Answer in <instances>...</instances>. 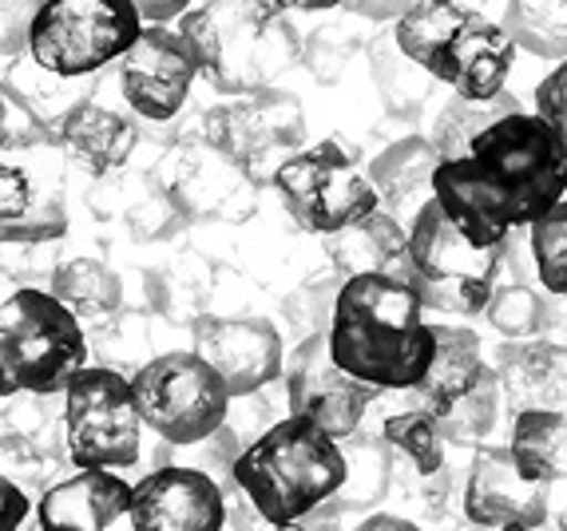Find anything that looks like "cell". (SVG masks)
Instances as JSON below:
<instances>
[{
  "mask_svg": "<svg viewBox=\"0 0 567 531\" xmlns=\"http://www.w3.org/2000/svg\"><path fill=\"white\" fill-rule=\"evenodd\" d=\"M433 195L464 230L508 242L567 199V147L539 115L516 112L476 135L461 159H441Z\"/></svg>",
  "mask_w": 567,
  "mask_h": 531,
  "instance_id": "6da1fadb",
  "label": "cell"
},
{
  "mask_svg": "<svg viewBox=\"0 0 567 531\" xmlns=\"http://www.w3.org/2000/svg\"><path fill=\"white\" fill-rule=\"evenodd\" d=\"M330 353L358 381L385 389H413L433 365L436 337L425 322V302L409 278H346L330 317Z\"/></svg>",
  "mask_w": 567,
  "mask_h": 531,
  "instance_id": "7a4b0ae2",
  "label": "cell"
},
{
  "mask_svg": "<svg viewBox=\"0 0 567 531\" xmlns=\"http://www.w3.org/2000/svg\"><path fill=\"white\" fill-rule=\"evenodd\" d=\"M179 32L218 95L270 87L302 60V37L278 0H210L183 12Z\"/></svg>",
  "mask_w": 567,
  "mask_h": 531,
  "instance_id": "3957f363",
  "label": "cell"
},
{
  "mask_svg": "<svg viewBox=\"0 0 567 531\" xmlns=\"http://www.w3.org/2000/svg\"><path fill=\"white\" fill-rule=\"evenodd\" d=\"M230 476L266 523H298L346 485V452L326 428L290 413L238 452Z\"/></svg>",
  "mask_w": 567,
  "mask_h": 531,
  "instance_id": "277c9868",
  "label": "cell"
},
{
  "mask_svg": "<svg viewBox=\"0 0 567 531\" xmlns=\"http://www.w3.org/2000/svg\"><path fill=\"white\" fill-rule=\"evenodd\" d=\"M393 40L436 84L464 100L501 95L520 52L504 24L456 0H413L405 17L393 20Z\"/></svg>",
  "mask_w": 567,
  "mask_h": 531,
  "instance_id": "5b68a950",
  "label": "cell"
},
{
  "mask_svg": "<svg viewBox=\"0 0 567 531\" xmlns=\"http://www.w3.org/2000/svg\"><path fill=\"white\" fill-rule=\"evenodd\" d=\"M87 365V330L52 290H17L0 302V400L52 397Z\"/></svg>",
  "mask_w": 567,
  "mask_h": 531,
  "instance_id": "8992f818",
  "label": "cell"
},
{
  "mask_svg": "<svg viewBox=\"0 0 567 531\" xmlns=\"http://www.w3.org/2000/svg\"><path fill=\"white\" fill-rule=\"evenodd\" d=\"M504 250L508 242H488L464 230L436 202V195H429L409 219V262L425 310L456 313V317L484 313L504 266Z\"/></svg>",
  "mask_w": 567,
  "mask_h": 531,
  "instance_id": "52a82bcc",
  "label": "cell"
},
{
  "mask_svg": "<svg viewBox=\"0 0 567 531\" xmlns=\"http://www.w3.org/2000/svg\"><path fill=\"white\" fill-rule=\"evenodd\" d=\"M68 155L44 127H0V242L44 247L68 235Z\"/></svg>",
  "mask_w": 567,
  "mask_h": 531,
  "instance_id": "ba28073f",
  "label": "cell"
},
{
  "mask_svg": "<svg viewBox=\"0 0 567 531\" xmlns=\"http://www.w3.org/2000/svg\"><path fill=\"white\" fill-rule=\"evenodd\" d=\"M275 190L286 215L310 235H338L341 227L365 219L381 207V195L369 179V163L358 159L350 143L322 139L302 147L275 171Z\"/></svg>",
  "mask_w": 567,
  "mask_h": 531,
  "instance_id": "9c48e42d",
  "label": "cell"
},
{
  "mask_svg": "<svg viewBox=\"0 0 567 531\" xmlns=\"http://www.w3.org/2000/svg\"><path fill=\"white\" fill-rule=\"evenodd\" d=\"M132 393L143 425L179 448L215 437L230 413L227 385L195 350H175L143 361L132 373Z\"/></svg>",
  "mask_w": 567,
  "mask_h": 531,
  "instance_id": "30bf717a",
  "label": "cell"
},
{
  "mask_svg": "<svg viewBox=\"0 0 567 531\" xmlns=\"http://www.w3.org/2000/svg\"><path fill=\"white\" fill-rule=\"evenodd\" d=\"M143 24L132 0H44L32 24L29 52L60 76L87 80L120 64Z\"/></svg>",
  "mask_w": 567,
  "mask_h": 531,
  "instance_id": "8fae6325",
  "label": "cell"
},
{
  "mask_svg": "<svg viewBox=\"0 0 567 531\" xmlns=\"http://www.w3.org/2000/svg\"><path fill=\"white\" fill-rule=\"evenodd\" d=\"M143 428L132 377L112 365H84L64 389V448L76 468H132Z\"/></svg>",
  "mask_w": 567,
  "mask_h": 531,
  "instance_id": "7c38bea8",
  "label": "cell"
},
{
  "mask_svg": "<svg viewBox=\"0 0 567 531\" xmlns=\"http://www.w3.org/2000/svg\"><path fill=\"white\" fill-rule=\"evenodd\" d=\"M203 139L230 152L258 183H270L275 171L306 143V107L293 92L258 87L230 95V104L203 112Z\"/></svg>",
  "mask_w": 567,
  "mask_h": 531,
  "instance_id": "4fadbf2b",
  "label": "cell"
},
{
  "mask_svg": "<svg viewBox=\"0 0 567 531\" xmlns=\"http://www.w3.org/2000/svg\"><path fill=\"white\" fill-rule=\"evenodd\" d=\"M163 183L187 222H246L258 210L262 183L210 139H187L163 163Z\"/></svg>",
  "mask_w": 567,
  "mask_h": 531,
  "instance_id": "5bb4252c",
  "label": "cell"
},
{
  "mask_svg": "<svg viewBox=\"0 0 567 531\" xmlns=\"http://www.w3.org/2000/svg\"><path fill=\"white\" fill-rule=\"evenodd\" d=\"M286 400L290 413L310 417L318 428H326L333 440H346L358 433L361 417L369 413V405L378 400V385L358 381L353 373H346L333 361L330 337L326 333H310L302 337V345L293 350V357L286 361Z\"/></svg>",
  "mask_w": 567,
  "mask_h": 531,
  "instance_id": "9a60e30c",
  "label": "cell"
},
{
  "mask_svg": "<svg viewBox=\"0 0 567 531\" xmlns=\"http://www.w3.org/2000/svg\"><path fill=\"white\" fill-rule=\"evenodd\" d=\"M195 80H199V64L190 44L179 29H163V24H143L140 40L123 52L115 72L127 107L152 124H167L183 112Z\"/></svg>",
  "mask_w": 567,
  "mask_h": 531,
  "instance_id": "2e32d148",
  "label": "cell"
},
{
  "mask_svg": "<svg viewBox=\"0 0 567 531\" xmlns=\"http://www.w3.org/2000/svg\"><path fill=\"white\" fill-rule=\"evenodd\" d=\"M195 353L218 373L230 400L262 393L286 369L282 333L266 317H195Z\"/></svg>",
  "mask_w": 567,
  "mask_h": 531,
  "instance_id": "e0dca14e",
  "label": "cell"
},
{
  "mask_svg": "<svg viewBox=\"0 0 567 531\" xmlns=\"http://www.w3.org/2000/svg\"><path fill=\"white\" fill-rule=\"evenodd\" d=\"M135 531H223L227 496L203 468L167 465L155 468L132 488Z\"/></svg>",
  "mask_w": 567,
  "mask_h": 531,
  "instance_id": "ac0fdd59",
  "label": "cell"
},
{
  "mask_svg": "<svg viewBox=\"0 0 567 531\" xmlns=\"http://www.w3.org/2000/svg\"><path fill=\"white\" fill-rule=\"evenodd\" d=\"M548 500V485L524 480L508 448H476L461 492V512L473 528H539Z\"/></svg>",
  "mask_w": 567,
  "mask_h": 531,
  "instance_id": "d6986e66",
  "label": "cell"
},
{
  "mask_svg": "<svg viewBox=\"0 0 567 531\" xmlns=\"http://www.w3.org/2000/svg\"><path fill=\"white\" fill-rule=\"evenodd\" d=\"M132 488L115 468H80L37 496L40 531H135Z\"/></svg>",
  "mask_w": 567,
  "mask_h": 531,
  "instance_id": "ffe728a7",
  "label": "cell"
},
{
  "mask_svg": "<svg viewBox=\"0 0 567 531\" xmlns=\"http://www.w3.org/2000/svg\"><path fill=\"white\" fill-rule=\"evenodd\" d=\"M496 381L512 413L567 405V345L548 337L504 342L496 350Z\"/></svg>",
  "mask_w": 567,
  "mask_h": 531,
  "instance_id": "44dd1931",
  "label": "cell"
},
{
  "mask_svg": "<svg viewBox=\"0 0 567 531\" xmlns=\"http://www.w3.org/2000/svg\"><path fill=\"white\" fill-rule=\"evenodd\" d=\"M326 258L341 278L358 274H393L413 282L409 262V230L393 210L378 207L365 219L341 227L338 235H326Z\"/></svg>",
  "mask_w": 567,
  "mask_h": 531,
  "instance_id": "7402d4cb",
  "label": "cell"
},
{
  "mask_svg": "<svg viewBox=\"0 0 567 531\" xmlns=\"http://www.w3.org/2000/svg\"><path fill=\"white\" fill-rule=\"evenodd\" d=\"M0 92L29 124L44 127L52 135H60L72 112L92 100V87L84 80L60 76V72L40 64L32 52H20V56L9 60V67L0 72Z\"/></svg>",
  "mask_w": 567,
  "mask_h": 531,
  "instance_id": "603a6c76",
  "label": "cell"
},
{
  "mask_svg": "<svg viewBox=\"0 0 567 531\" xmlns=\"http://www.w3.org/2000/svg\"><path fill=\"white\" fill-rule=\"evenodd\" d=\"M60 147H64L68 163L80 167L84 175H104L120 171L123 163L132 159L135 143H140V127H135L132 115L104 107L100 100H87L72 112L64 127H60Z\"/></svg>",
  "mask_w": 567,
  "mask_h": 531,
  "instance_id": "cb8c5ba5",
  "label": "cell"
},
{
  "mask_svg": "<svg viewBox=\"0 0 567 531\" xmlns=\"http://www.w3.org/2000/svg\"><path fill=\"white\" fill-rule=\"evenodd\" d=\"M433 365H429V373L416 381L413 389H405V397L409 405L429 408L433 417H441L453 400H461L464 393L481 385V377L492 365L484 361L481 337L473 330H464V325H433Z\"/></svg>",
  "mask_w": 567,
  "mask_h": 531,
  "instance_id": "d4e9b609",
  "label": "cell"
},
{
  "mask_svg": "<svg viewBox=\"0 0 567 531\" xmlns=\"http://www.w3.org/2000/svg\"><path fill=\"white\" fill-rule=\"evenodd\" d=\"M436 167H441V152L433 147V139L429 135H409V139L389 143L385 152L369 159V179L378 187L381 207L398 215L416 195H433Z\"/></svg>",
  "mask_w": 567,
  "mask_h": 531,
  "instance_id": "484cf974",
  "label": "cell"
},
{
  "mask_svg": "<svg viewBox=\"0 0 567 531\" xmlns=\"http://www.w3.org/2000/svg\"><path fill=\"white\" fill-rule=\"evenodd\" d=\"M508 452L524 480L556 485L567 480V417L564 408H528L512 420Z\"/></svg>",
  "mask_w": 567,
  "mask_h": 531,
  "instance_id": "4316f807",
  "label": "cell"
},
{
  "mask_svg": "<svg viewBox=\"0 0 567 531\" xmlns=\"http://www.w3.org/2000/svg\"><path fill=\"white\" fill-rule=\"evenodd\" d=\"M52 294L76 313L84 330H100L123 310V282L112 266L95 258H72L52 270Z\"/></svg>",
  "mask_w": 567,
  "mask_h": 531,
  "instance_id": "83f0119b",
  "label": "cell"
},
{
  "mask_svg": "<svg viewBox=\"0 0 567 531\" xmlns=\"http://www.w3.org/2000/svg\"><path fill=\"white\" fill-rule=\"evenodd\" d=\"M346 452V485L338 488L330 503H322L313 516H341V512H361L373 508L389 496L393 485V448L385 445V437H346L341 440Z\"/></svg>",
  "mask_w": 567,
  "mask_h": 531,
  "instance_id": "f1b7e54d",
  "label": "cell"
},
{
  "mask_svg": "<svg viewBox=\"0 0 567 531\" xmlns=\"http://www.w3.org/2000/svg\"><path fill=\"white\" fill-rule=\"evenodd\" d=\"M369 56V76H373V87H378L381 104L389 107L393 115H416L421 107L429 104L436 80L429 76L425 67L416 64L413 56L401 52V44L393 40V29L381 32L365 44Z\"/></svg>",
  "mask_w": 567,
  "mask_h": 531,
  "instance_id": "f546056e",
  "label": "cell"
},
{
  "mask_svg": "<svg viewBox=\"0 0 567 531\" xmlns=\"http://www.w3.org/2000/svg\"><path fill=\"white\" fill-rule=\"evenodd\" d=\"M524 112L520 100L512 92L492 95V100H464V95H453L433 119V147L441 152V159H461L468 147L476 143V135H484L492 124H501L508 115Z\"/></svg>",
  "mask_w": 567,
  "mask_h": 531,
  "instance_id": "4dcf8cb0",
  "label": "cell"
},
{
  "mask_svg": "<svg viewBox=\"0 0 567 531\" xmlns=\"http://www.w3.org/2000/svg\"><path fill=\"white\" fill-rule=\"evenodd\" d=\"M504 29L539 60H567V0H508Z\"/></svg>",
  "mask_w": 567,
  "mask_h": 531,
  "instance_id": "1f68e13d",
  "label": "cell"
},
{
  "mask_svg": "<svg viewBox=\"0 0 567 531\" xmlns=\"http://www.w3.org/2000/svg\"><path fill=\"white\" fill-rule=\"evenodd\" d=\"M381 437H385V445L393 448L401 460H409V468H413L416 476H436L449 468L445 465L449 440L429 408L409 405V408H401V413H393V417H385Z\"/></svg>",
  "mask_w": 567,
  "mask_h": 531,
  "instance_id": "d6a6232c",
  "label": "cell"
},
{
  "mask_svg": "<svg viewBox=\"0 0 567 531\" xmlns=\"http://www.w3.org/2000/svg\"><path fill=\"white\" fill-rule=\"evenodd\" d=\"M484 317L488 325L501 337L508 342H524V337H544L556 322V313H551V302L539 294L536 285L528 282H508V285H496L484 305Z\"/></svg>",
  "mask_w": 567,
  "mask_h": 531,
  "instance_id": "836d02e7",
  "label": "cell"
},
{
  "mask_svg": "<svg viewBox=\"0 0 567 531\" xmlns=\"http://www.w3.org/2000/svg\"><path fill=\"white\" fill-rule=\"evenodd\" d=\"M501 397L504 393H501V381H496V369H488L476 389H468L461 400H453V405L436 417V425H441L449 445L481 448L484 437H492V428L501 420Z\"/></svg>",
  "mask_w": 567,
  "mask_h": 531,
  "instance_id": "e575fe53",
  "label": "cell"
},
{
  "mask_svg": "<svg viewBox=\"0 0 567 531\" xmlns=\"http://www.w3.org/2000/svg\"><path fill=\"white\" fill-rule=\"evenodd\" d=\"M532 266L539 285L556 298H567V199L528 227Z\"/></svg>",
  "mask_w": 567,
  "mask_h": 531,
  "instance_id": "d590c367",
  "label": "cell"
},
{
  "mask_svg": "<svg viewBox=\"0 0 567 531\" xmlns=\"http://www.w3.org/2000/svg\"><path fill=\"white\" fill-rule=\"evenodd\" d=\"M0 476H9L12 485H20L29 496H40L44 488H52L56 480V460L37 445V437L29 433H9L0 437Z\"/></svg>",
  "mask_w": 567,
  "mask_h": 531,
  "instance_id": "8d00e7d4",
  "label": "cell"
},
{
  "mask_svg": "<svg viewBox=\"0 0 567 531\" xmlns=\"http://www.w3.org/2000/svg\"><path fill=\"white\" fill-rule=\"evenodd\" d=\"M346 278L338 274V270H326V274L310 278V282L298 290V294L286 298V317H290V325L302 337H310V333H326L330 330V317H333V302H338V290Z\"/></svg>",
  "mask_w": 567,
  "mask_h": 531,
  "instance_id": "74e56055",
  "label": "cell"
},
{
  "mask_svg": "<svg viewBox=\"0 0 567 531\" xmlns=\"http://www.w3.org/2000/svg\"><path fill=\"white\" fill-rule=\"evenodd\" d=\"M361 44H365V40H361L358 32L341 29V24L330 20V24H322L318 32H310V40L302 44V64L310 67L318 84H333V80L346 72V64H350V56Z\"/></svg>",
  "mask_w": 567,
  "mask_h": 531,
  "instance_id": "f35d334b",
  "label": "cell"
},
{
  "mask_svg": "<svg viewBox=\"0 0 567 531\" xmlns=\"http://www.w3.org/2000/svg\"><path fill=\"white\" fill-rule=\"evenodd\" d=\"M127 227H132V235L140 238V242H163V238L179 235V230L187 227V215L175 207V199H171L167 190L155 187L152 195H143V199L127 210Z\"/></svg>",
  "mask_w": 567,
  "mask_h": 531,
  "instance_id": "ab89813d",
  "label": "cell"
},
{
  "mask_svg": "<svg viewBox=\"0 0 567 531\" xmlns=\"http://www.w3.org/2000/svg\"><path fill=\"white\" fill-rule=\"evenodd\" d=\"M44 0H0V56H20L29 52L32 24Z\"/></svg>",
  "mask_w": 567,
  "mask_h": 531,
  "instance_id": "60d3db41",
  "label": "cell"
},
{
  "mask_svg": "<svg viewBox=\"0 0 567 531\" xmlns=\"http://www.w3.org/2000/svg\"><path fill=\"white\" fill-rule=\"evenodd\" d=\"M536 115L551 127V132L559 135V139H564V147H567V60H559L556 72L539 80V87H536Z\"/></svg>",
  "mask_w": 567,
  "mask_h": 531,
  "instance_id": "b9f144b4",
  "label": "cell"
},
{
  "mask_svg": "<svg viewBox=\"0 0 567 531\" xmlns=\"http://www.w3.org/2000/svg\"><path fill=\"white\" fill-rule=\"evenodd\" d=\"M32 516V496L9 476H0V531H20Z\"/></svg>",
  "mask_w": 567,
  "mask_h": 531,
  "instance_id": "7bdbcfd3",
  "label": "cell"
},
{
  "mask_svg": "<svg viewBox=\"0 0 567 531\" xmlns=\"http://www.w3.org/2000/svg\"><path fill=\"white\" fill-rule=\"evenodd\" d=\"M409 4H413V0H346L341 9L350 12V17L373 20V24H385V20L405 17Z\"/></svg>",
  "mask_w": 567,
  "mask_h": 531,
  "instance_id": "ee69618b",
  "label": "cell"
},
{
  "mask_svg": "<svg viewBox=\"0 0 567 531\" xmlns=\"http://www.w3.org/2000/svg\"><path fill=\"white\" fill-rule=\"evenodd\" d=\"M132 4L147 24H167V20H179L190 9V0H132Z\"/></svg>",
  "mask_w": 567,
  "mask_h": 531,
  "instance_id": "f6af8a7d",
  "label": "cell"
},
{
  "mask_svg": "<svg viewBox=\"0 0 567 531\" xmlns=\"http://www.w3.org/2000/svg\"><path fill=\"white\" fill-rule=\"evenodd\" d=\"M353 531H425L421 523H413V520H405V516H369V520H361Z\"/></svg>",
  "mask_w": 567,
  "mask_h": 531,
  "instance_id": "bcb514c9",
  "label": "cell"
},
{
  "mask_svg": "<svg viewBox=\"0 0 567 531\" xmlns=\"http://www.w3.org/2000/svg\"><path fill=\"white\" fill-rule=\"evenodd\" d=\"M286 12H326V9H341L346 0H278Z\"/></svg>",
  "mask_w": 567,
  "mask_h": 531,
  "instance_id": "7dc6e473",
  "label": "cell"
},
{
  "mask_svg": "<svg viewBox=\"0 0 567 531\" xmlns=\"http://www.w3.org/2000/svg\"><path fill=\"white\" fill-rule=\"evenodd\" d=\"M255 531H310V523H302V520H298V523H258V528Z\"/></svg>",
  "mask_w": 567,
  "mask_h": 531,
  "instance_id": "c3c4849f",
  "label": "cell"
},
{
  "mask_svg": "<svg viewBox=\"0 0 567 531\" xmlns=\"http://www.w3.org/2000/svg\"><path fill=\"white\" fill-rule=\"evenodd\" d=\"M4 119H9V100H4V92H0V127H4Z\"/></svg>",
  "mask_w": 567,
  "mask_h": 531,
  "instance_id": "681fc988",
  "label": "cell"
},
{
  "mask_svg": "<svg viewBox=\"0 0 567 531\" xmlns=\"http://www.w3.org/2000/svg\"><path fill=\"white\" fill-rule=\"evenodd\" d=\"M556 531H567V503H564V512L556 516Z\"/></svg>",
  "mask_w": 567,
  "mask_h": 531,
  "instance_id": "f907efd6",
  "label": "cell"
},
{
  "mask_svg": "<svg viewBox=\"0 0 567 531\" xmlns=\"http://www.w3.org/2000/svg\"><path fill=\"white\" fill-rule=\"evenodd\" d=\"M492 531H536V528H492Z\"/></svg>",
  "mask_w": 567,
  "mask_h": 531,
  "instance_id": "816d5d0a",
  "label": "cell"
},
{
  "mask_svg": "<svg viewBox=\"0 0 567 531\" xmlns=\"http://www.w3.org/2000/svg\"><path fill=\"white\" fill-rule=\"evenodd\" d=\"M20 531H29V523H24V528H20ZM37 531H40V528H37Z\"/></svg>",
  "mask_w": 567,
  "mask_h": 531,
  "instance_id": "f5cc1de1",
  "label": "cell"
}]
</instances>
